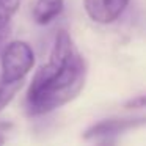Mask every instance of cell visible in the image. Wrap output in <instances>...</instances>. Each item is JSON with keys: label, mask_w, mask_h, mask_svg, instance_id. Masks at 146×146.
<instances>
[{"label": "cell", "mask_w": 146, "mask_h": 146, "mask_svg": "<svg viewBox=\"0 0 146 146\" xmlns=\"http://www.w3.org/2000/svg\"><path fill=\"white\" fill-rule=\"evenodd\" d=\"M86 63L69 33L61 30L55 38L47 63L36 71L25 96V110L39 116L71 102L85 85Z\"/></svg>", "instance_id": "obj_1"}, {"label": "cell", "mask_w": 146, "mask_h": 146, "mask_svg": "<svg viewBox=\"0 0 146 146\" xmlns=\"http://www.w3.org/2000/svg\"><path fill=\"white\" fill-rule=\"evenodd\" d=\"M35 64V54L24 41H13L2 52V85H24V79Z\"/></svg>", "instance_id": "obj_2"}, {"label": "cell", "mask_w": 146, "mask_h": 146, "mask_svg": "<svg viewBox=\"0 0 146 146\" xmlns=\"http://www.w3.org/2000/svg\"><path fill=\"white\" fill-rule=\"evenodd\" d=\"M130 0H83L86 14L98 24H111L126 11Z\"/></svg>", "instance_id": "obj_3"}, {"label": "cell", "mask_w": 146, "mask_h": 146, "mask_svg": "<svg viewBox=\"0 0 146 146\" xmlns=\"http://www.w3.org/2000/svg\"><path fill=\"white\" fill-rule=\"evenodd\" d=\"M146 116H137V118H113V119H102L99 123L93 124L90 129L85 130L83 137L85 138H96V137H113L116 133L126 132V130L135 129V127L145 126Z\"/></svg>", "instance_id": "obj_4"}, {"label": "cell", "mask_w": 146, "mask_h": 146, "mask_svg": "<svg viewBox=\"0 0 146 146\" xmlns=\"http://www.w3.org/2000/svg\"><path fill=\"white\" fill-rule=\"evenodd\" d=\"M63 0H36L33 5V21L38 25H47L63 11Z\"/></svg>", "instance_id": "obj_5"}, {"label": "cell", "mask_w": 146, "mask_h": 146, "mask_svg": "<svg viewBox=\"0 0 146 146\" xmlns=\"http://www.w3.org/2000/svg\"><path fill=\"white\" fill-rule=\"evenodd\" d=\"M21 5V0H0V29L10 27V21Z\"/></svg>", "instance_id": "obj_6"}, {"label": "cell", "mask_w": 146, "mask_h": 146, "mask_svg": "<svg viewBox=\"0 0 146 146\" xmlns=\"http://www.w3.org/2000/svg\"><path fill=\"white\" fill-rule=\"evenodd\" d=\"M126 107L127 108H143V107H146V94H140V96H137V98L127 101Z\"/></svg>", "instance_id": "obj_7"}, {"label": "cell", "mask_w": 146, "mask_h": 146, "mask_svg": "<svg viewBox=\"0 0 146 146\" xmlns=\"http://www.w3.org/2000/svg\"><path fill=\"white\" fill-rule=\"evenodd\" d=\"M96 146H115V138L113 137H104Z\"/></svg>", "instance_id": "obj_8"}, {"label": "cell", "mask_w": 146, "mask_h": 146, "mask_svg": "<svg viewBox=\"0 0 146 146\" xmlns=\"http://www.w3.org/2000/svg\"><path fill=\"white\" fill-rule=\"evenodd\" d=\"M8 33H10V27H3V29H0V42L7 38Z\"/></svg>", "instance_id": "obj_9"}, {"label": "cell", "mask_w": 146, "mask_h": 146, "mask_svg": "<svg viewBox=\"0 0 146 146\" xmlns=\"http://www.w3.org/2000/svg\"><path fill=\"white\" fill-rule=\"evenodd\" d=\"M3 143H5V138H3V135L0 133V146H3Z\"/></svg>", "instance_id": "obj_10"}]
</instances>
